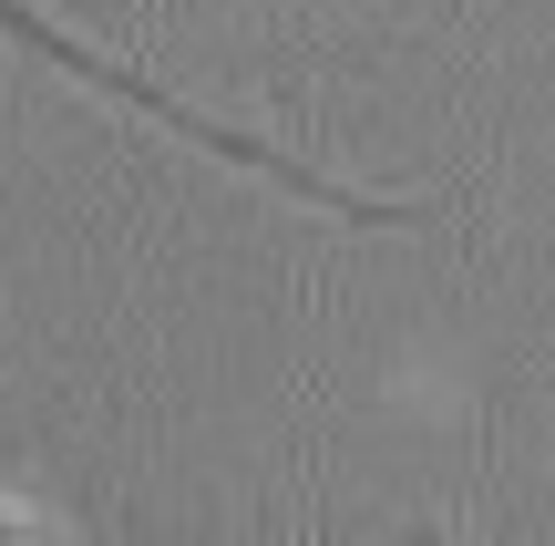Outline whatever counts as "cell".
I'll return each instance as SVG.
<instances>
[{"label":"cell","mask_w":555,"mask_h":546,"mask_svg":"<svg viewBox=\"0 0 555 546\" xmlns=\"http://www.w3.org/2000/svg\"><path fill=\"white\" fill-rule=\"evenodd\" d=\"M0 31H11L21 52H41V62H52V73H73L82 93L124 103V114H144V124H165V135H176V144H196V155L237 165V176L278 186V196H298V206H330V217H350V227H401V206H391V196H371V186L330 176V165L288 155V144H268V135H237V124L196 114V103H185V93H165V82H155V73H134V62H124V52H103V41H82L73 21H52V11H41V0H0Z\"/></svg>","instance_id":"cell-1"},{"label":"cell","mask_w":555,"mask_h":546,"mask_svg":"<svg viewBox=\"0 0 555 546\" xmlns=\"http://www.w3.org/2000/svg\"><path fill=\"white\" fill-rule=\"evenodd\" d=\"M41 526V506H21V495H0V536H31Z\"/></svg>","instance_id":"cell-2"}]
</instances>
